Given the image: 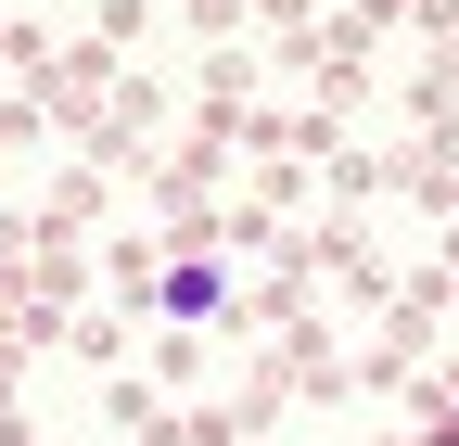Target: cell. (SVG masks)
I'll use <instances>...</instances> for the list:
<instances>
[{
    "label": "cell",
    "instance_id": "obj_1",
    "mask_svg": "<svg viewBox=\"0 0 459 446\" xmlns=\"http://www.w3.org/2000/svg\"><path fill=\"white\" fill-rule=\"evenodd\" d=\"M230 306H243V268H230L217 243H179V255L153 268V319L166 331H217Z\"/></svg>",
    "mask_w": 459,
    "mask_h": 446
},
{
    "label": "cell",
    "instance_id": "obj_2",
    "mask_svg": "<svg viewBox=\"0 0 459 446\" xmlns=\"http://www.w3.org/2000/svg\"><path fill=\"white\" fill-rule=\"evenodd\" d=\"M434 446H459V421H446V433H434Z\"/></svg>",
    "mask_w": 459,
    "mask_h": 446
}]
</instances>
